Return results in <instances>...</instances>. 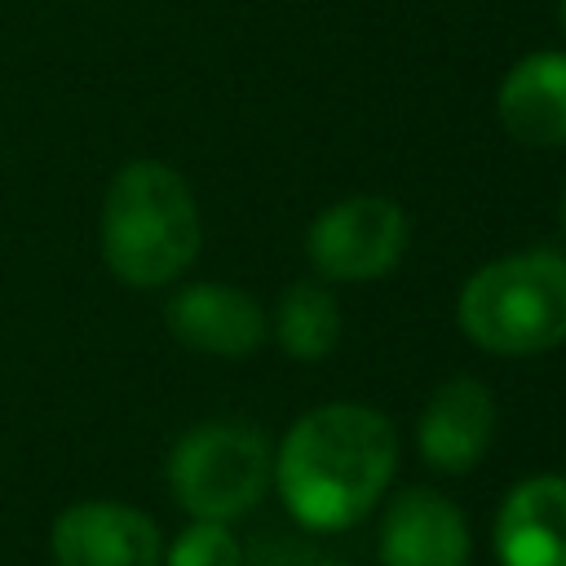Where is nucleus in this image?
Instances as JSON below:
<instances>
[{"mask_svg":"<svg viewBox=\"0 0 566 566\" xmlns=\"http://www.w3.org/2000/svg\"><path fill=\"white\" fill-rule=\"evenodd\" d=\"M394 464L398 433L376 407L327 402L287 429L274 455V486L305 531L332 535L380 504Z\"/></svg>","mask_w":566,"mask_h":566,"instance_id":"nucleus-1","label":"nucleus"},{"mask_svg":"<svg viewBox=\"0 0 566 566\" xmlns=\"http://www.w3.org/2000/svg\"><path fill=\"white\" fill-rule=\"evenodd\" d=\"M203 221L190 181L159 164H124L102 199V256L128 287H164L199 256Z\"/></svg>","mask_w":566,"mask_h":566,"instance_id":"nucleus-2","label":"nucleus"},{"mask_svg":"<svg viewBox=\"0 0 566 566\" xmlns=\"http://www.w3.org/2000/svg\"><path fill=\"white\" fill-rule=\"evenodd\" d=\"M460 332L500 358H526L566 340V252L526 248L486 261L460 292Z\"/></svg>","mask_w":566,"mask_h":566,"instance_id":"nucleus-3","label":"nucleus"},{"mask_svg":"<svg viewBox=\"0 0 566 566\" xmlns=\"http://www.w3.org/2000/svg\"><path fill=\"white\" fill-rule=\"evenodd\" d=\"M270 482V438L239 420H203L186 429L168 451V486L190 517L234 522L261 504Z\"/></svg>","mask_w":566,"mask_h":566,"instance_id":"nucleus-4","label":"nucleus"},{"mask_svg":"<svg viewBox=\"0 0 566 566\" xmlns=\"http://www.w3.org/2000/svg\"><path fill=\"white\" fill-rule=\"evenodd\" d=\"M407 248V217L385 195H349L318 212L305 234L310 265L332 283H367L389 274Z\"/></svg>","mask_w":566,"mask_h":566,"instance_id":"nucleus-5","label":"nucleus"},{"mask_svg":"<svg viewBox=\"0 0 566 566\" xmlns=\"http://www.w3.org/2000/svg\"><path fill=\"white\" fill-rule=\"evenodd\" d=\"M57 566H164L159 526L119 500H80L49 531Z\"/></svg>","mask_w":566,"mask_h":566,"instance_id":"nucleus-6","label":"nucleus"},{"mask_svg":"<svg viewBox=\"0 0 566 566\" xmlns=\"http://www.w3.org/2000/svg\"><path fill=\"white\" fill-rule=\"evenodd\" d=\"M380 566H469L464 513L429 486H407L389 500L376 535Z\"/></svg>","mask_w":566,"mask_h":566,"instance_id":"nucleus-7","label":"nucleus"},{"mask_svg":"<svg viewBox=\"0 0 566 566\" xmlns=\"http://www.w3.org/2000/svg\"><path fill=\"white\" fill-rule=\"evenodd\" d=\"M164 323L186 349H199L212 358H243L270 336V323H265V310L256 305V296L243 287H230V283L181 287L164 305Z\"/></svg>","mask_w":566,"mask_h":566,"instance_id":"nucleus-8","label":"nucleus"},{"mask_svg":"<svg viewBox=\"0 0 566 566\" xmlns=\"http://www.w3.org/2000/svg\"><path fill=\"white\" fill-rule=\"evenodd\" d=\"M491 429H495L491 389L473 376H451L433 389V398L416 420V451L438 473H469L486 455Z\"/></svg>","mask_w":566,"mask_h":566,"instance_id":"nucleus-9","label":"nucleus"},{"mask_svg":"<svg viewBox=\"0 0 566 566\" xmlns=\"http://www.w3.org/2000/svg\"><path fill=\"white\" fill-rule=\"evenodd\" d=\"M500 566H566V478H522L495 513Z\"/></svg>","mask_w":566,"mask_h":566,"instance_id":"nucleus-10","label":"nucleus"},{"mask_svg":"<svg viewBox=\"0 0 566 566\" xmlns=\"http://www.w3.org/2000/svg\"><path fill=\"white\" fill-rule=\"evenodd\" d=\"M495 115L504 133L522 146L548 150L566 142V53L539 49L513 62L495 88Z\"/></svg>","mask_w":566,"mask_h":566,"instance_id":"nucleus-11","label":"nucleus"},{"mask_svg":"<svg viewBox=\"0 0 566 566\" xmlns=\"http://www.w3.org/2000/svg\"><path fill=\"white\" fill-rule=\"evenodd\" d=\"M340 305L336 296L323 287V283H292L283 296H279V310H274V340L287 358H301V363H314V358H327L340 340Z\"/></svg>","mask_w":566,"mask_h":566,"instance_id":"nucleus-12","label":"nucleus"},{"mask_svg":"<svg viewBox=\"0 0 566 566\" xmlns=\"http://www.w3.org/2000/svg\"><path fill=\"white\" fill-rule=\"evenodd\" d=\"M164 566H243V544L234 539L230 522L195 517L164 548Z\"/></svg>","mask_w":566,"mask_h":566,"instance_id":"nucleus-13","label":"nucleus"},{"mask_svg":"<svg viewBox=\"0 0 566 566\" xmlns=\"http://www.w3.org/2000/svg\"><path fill=\"white\" fill-rule=\"evenodd\" d=\"M314 553L292 535H256L243 553V566H305Z\"/></svg>","mask_w":566,"mask_h":566,"instance_id":"nucleus-14","label":"nucleus"},{"mask_svg":"<svg viewBox=\"0 0 566 566\" xmlns=\"http://www.w3.org/2000/svg\"><path fill=\"white\" fill-rule=\"evenodd\" d=\"M305 566H349V562H340V557H310Z\"/></svg>","mask_w":566,"mask_h":566,"instance_id":"nucleus-15","label":"nucleus"},{"mask_svg":"<svg viewBox=\"0 0 566 566\" xmlns=\"http://www.w3.org/2000/svg\"><path fill=\"white\" fill-rule=\"evenodd\" d=\"M557 217H562V234H566V186H562V203H557Z\"/></svg>","mask_w":566,"mask_h":566,"instance_id":"nucleus-16","label":"nucleus"},{"mask_svg":"<svg viewBox=\"0 0 566 566\" xmlns=\"http://www.w3.org/2000/svg\"><path fill=\"white\" fill-rule=\"evenodd\" d=\"M562 31H566V0H562Z\"/></svg>","mask_w":566,"mask_h":566,"instance_id":"nucleus-17","label":"nucleus"}]
</instances>
